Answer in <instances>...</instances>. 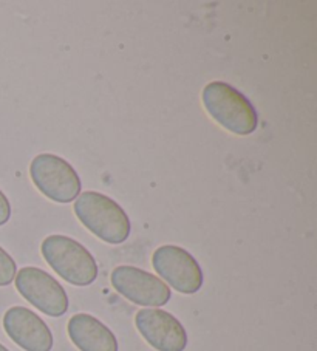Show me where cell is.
Returning a JSON list of instances; mask_svg holds the SVG:
<instances>
[{
  "instance_id": "obj_9",
  "label": "cell",
  "mask_w": 317,
  "mask_h": 351,
  "mask_svg": "<svg viewBox=\"0 0 317 351\" xmlns=\"http://www.w3.org/2000/svg\"><path fill=\"white\" fill-rule=\"evenodd\" d=\"M8 337L25 351H51L53 335L38 314L25 306H11L3 316Z\"/></svg>"
},
{
  "instance_id": "obj_11",
  "label": "cell",
  "mask_w": 317,
  "mask_h": 351,
  "mask_svg": "<svg viewBox=\"0 0 317 351\" xmlns=\"http://www.w3.org/2000/svg\"><path fill=\"white\" fill-rule=\"evenodd\" d=\"M17 274V266L13 257L0 246V287H8L11 282H14Z\"/></svg>"
},
{
  "instance_id": "obj_12",
  "label": "cell",
  "mask_w": 317,
  "mask_h": 351,
  "mask_svg": "<svg viewBox=\"0 0 317 351\" xmlns=\"http://www.w3.org/2000/svg\"><path fill=\"white\" fill-rule=\"evenodd\" d=\"M11 217V204L7 195L0 191V226H3L5 223H8Z\"/></svg>"
},
{
  "instance_id": "obj_1",
  "label": "cell",
  "mask_w": 317,
  "mask_h": 351,
  "mask_svg": "<svg viewBox=\"0 0 317 351\" xmlns=\"http://www.w3.org/2000/svg\"><path fill=\"white\" fill-rule=\"evenodd\" d=\"M73 208L79 221L106 243L119 245L129 239L130 219L110 197L99 192H82Z\"/></svg>"
},
{
  "instance_id": "obj_6",
  "label": "cell",
  "mask_w": 317,
  "mask_h": 351,
  "mask_svg": "<svg viewBox=\"0 0 317 351\" xmlns=\"http://www.w3.org/2000/svg\"><path fill=\"white\" fill-rule=\"evenodd\" d=\"M152 265L164 283L181 294H195L203 287L201 266L191 252L175 245L160 246L152 256Z\"/></svg>"
},
{
  "instance_id": "obj_10",
  "label": "cell",
  "mask_w": 317,
  "mask_h": 351,
  "mask_svg": "<svg viewBox=\"0 0 317 351\" xmlns=\"http://www.w3.org/2000/svg\"><path fill=\"white\" fill-rule=\"evenodd\" d=\"M70 341L81 351H118L119 345L110 328L90 314L79 313L69 320Z\"/></svg>"
},
{
  "instance_id": "obj_8",
  "label": "cell",
  "mask_w": 317,
  "mask_h": 351,
  "mask_svg": "<svg viewBox=\"0 0 317 351\" xmlns=\"http://www.w3.org/2000/svg\"><path fill=\"white\" fill-rule=\"evenodd\" d=\"M139 335L156 351H185L187 332L172 314L160 308H143L135 316Z\"/></svg>"
},
{
  "instance_id": "obj_2",
  "label": "cell",
  "mask_w": 317,
  "mask_h": 351,
  "mask_svg": "<svg viewBox=\"0 0 317 351\" xmlns=\"http://www.w3.org/2000/svg\"><path fill=\"white\" fill-rule=\"evenodd\" d=\"M201 99L207 113L234 135L248 136L257 129L259 117L251 101L229 84L209 82L203 88Z\"/></svg>"
},
{
  "instance_id": "obj_5",
  "label": "cell",
  "mask_w": 317,
  "mask_h": 351,
  "mask_svg": "<svg viewBox=\"0 0 317 351\" xmlns=\"http://www.w3.org/2000/svg\"><path fill=\"white\" fill-rule=\"evenodd\" d=\"M17 291L34 308L50 317H60L69 311V295L62 285L47 271L25 266L14 277Z\"/></svg>"
},
{
  "instance_id": "obj_7",
  "label": "cell",
  "mask_w": 317,
  "mask_h": 351,
  "mask_svg": "<svg viewBox=\"0 0 317 351\" xmlns=\"http://www.w3.org/2000/svg\"><path fill=\"white\" fill-rule=\"evenodd\" d=\"M110 282L117 291L132 304L160 308L172 298L167 283L141 268L123 265L112 271Z\"/></svg>"
},
{
  "instance_id": "obj_3",
  "label": "cell",
  "mask_w": 317,
  "mask_h": 351,
  "mask_svg": "<svg viewBox=\"0 0 317 351\" xmlns=\"http://www.w3.org/2000/svg\"><path fill=\"white\" fill-rule=\"evenodd\" d=\"M45 262L75 287H89L97 277V263L87 247L67 235H50L40 246Z\"/></svg>"
},
{
  "instance_id": "obj_13",
  "label": "cell",
  "mask_w": 317,
  "mask_h": 351,
  "mask_svg": "<svg viewBox=\"0 0 317 351\" xmlns=\"http://www.w3.org/2000/svg\"><path fill=\"white\" fill-rule=\"evenodd\" d=\"M0 351H10L7 347H3V345L2 343H0Z\"/></svg>"
},
{
  "instance_id": "obj_4",
  "label": "cell",
  "mask_w": 317,
  "mask_h": 351,
  "mask_svg": "<svg viewBox=\"0 0 317 351\" xmlns=\"http://www.w3.org/2000/svg\"><path fill=\"white\" fill-rule=\"evenodd\" d=\"M34 186L56 203H70L81 193V178L69 161L53 154H40L30 165Z\"/></svg>"
}]
</instances>
